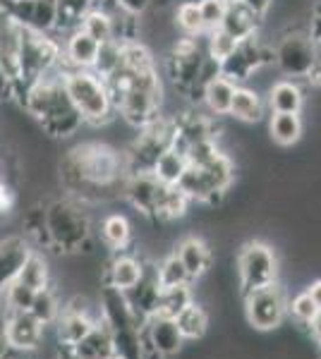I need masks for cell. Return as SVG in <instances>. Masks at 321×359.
Here are the masks:
<instances>
[{
  "mask_svg": "<svg viewBox=\"0 0 321 359\" xmlns=\"http://www.w3.org/2000/svg\"><path fill=\"white\" fill-rule=\"evenodd\" d=\"M125 177V154L101 142L77 144L60 161L63 187L81 204H96L118 194L122 196Z\"/></svg>",
  "mask_w": 321,
  "mask_h": 359,
  "instance_id": "1",
  "label": "cell"
},
{
  "mask_svg": "<svg viewBox=\"0 0 321 359\" xmlns=\"http://www.w3.org/2000/svg\"><path fill=\"white\" fill-rule=\"evenodd\" d=\"M17 96H20L25 113L37 120L39 127L44 130V135L65 139L77 135L81 127H84V120H81L72 98L65 91L60 67L55 72L46 74L39 82L25 86Z\"/></svg>",
  "mask_w": 321,
  "mask_h": 359,
  "instance_id": "2",
  "label": "cell"
},
{
  "mask_svg": "<svg viewBox=\"0 0 321 359\" xmlns=\"http://www.w3.org/2000/svg\"><path fill=\"white\" fill-rule=\"evenodd\" d=\"M106 84L115 103V115H120L127 125L139 130L161 115L163 86L156 67L130 69L122 65L113 77L106 79Z\"/></svg>",
  "mask_w": 321,
  "mask_h": 359,
  "instance_id": "3",
  "label": "cell"
},
{
  "mask_svg": "<svg viewBox=\"0 0 321 359\" xmlns=\"http://www.w3.org/2000/svg\"><path fill=\"white\" fill-rule=\"evenodd\" d=\"M46 237L48 247L60 254L89 252L91 245V221L84 211V204L72 196L53 199L44 206Z\"/></svg>",
  "mask_w": 321,
  "mask_h": 359,
  "instance_id": "4",
  "label": "cell"
},
{
  "mask_svg": "<svg viewBox=\"0 0 321 359\" xmlns=\"http://www.w3.org/2000/svg\"><path fill=\"white\" fill-rule=\"evenodd\" d=\"M60 74L84 125L103 127L115 118V103L106 79L98 77L94 69H60Z\"/></svg>",
  "mask_w": 321,
  "mask_h": 359,
  "instance_id": "5",
  "label": "cell"
},
{
  "mask_svg": "<svg viewBox=\"0 0 321 359\" xmlns=\"http://www.w3.org/2000/svg\"><path fill=\"white\" fill-rule=\"evenodd\" d=\"M101 321L108 326L113 335L115 357L118 359H147L142 343V326L137 316L132 314L125 294L113 287H101Z\"/></svg>",
  "mask_w": 321,
  "mask_h": 359,
  "instance_id": "6",
  "label": "cell"
},
{
  "mask_svg": "<svg viewBox=\"0 0 321 359\" xmlns=\"http://www.w3.org/2000/svg\"><path fill=\"white\" fill-rule=\"evenodd\" d=\"M232 180H235V165H232L230 156L221 151L207 165H188L178 187L188 194L190 201H202V204L214 206L225 196Z\"/></svg>",
  "mask_w": 321,
  "mask_h": 359,
  "instance_id": "7",
  "label": "cell"
},
{
  "mask_svg": "<svg viewBox=\"0 0 321 359\" xmlns=\"http://www.w3.org/2000/svg\"><path fill=\"white\" fill-rule=\"evenodd\" d=\"M60 62V43L53 34H37L22 29V46H20V69H17V86L15 96L25 86L39 82L46 74L55 72Z\"/></svg>",
  "mask_w": 321,
  "mask_h": 359,
  "instance_id": "8",
  "label": "cell"
},
{
  "mask_svg": "<svg viewBox=\"0 0 321 359\" xmlns=\"http://www.w3.org/2000/svg\"><path fill=\"white\" fill-rule=\"evenodd\" d=\"M319 55V43L314 41L307 29H290L271 48V62L278 72L285 74V79H297V82L307 79L309 69L314 67Z\"/></svg>",
  "mask_w": 321,
  "mask_h": 359,
  "instance_id": "9",
  "label": "cell"
},
{
  "mask_svg": "<svg viewBox=\"0 0 321 359\" xmlns=\"http://www.w3.org/2000/svg\"><path fill=\"white\" fill-rule=\"evenodd\" d=\"M247 323L259 333L276 331L288 316V292L278 280L242 294Z\"/></svg>",
  "mask_w": 321,
  "mask_h": 359,
  "instance_id": "10",
  "label": "cell"
},
{
  "mask_svg": "<svg viewBox=\"0 0 321 359\" xmlns=\"http://www.w3.org/2000/svg\"><path fill=\"white\" fill-rule=\"evenodd\" d=\"M235 269H237V280H240L242 294L278 280L276 252H273V247H268L266 242H259V240L247 242V245L237 252Z\"/></svg>",
  "mask_w": 321,
  "mask_h": 359,
  "instance_id": "11",
  "label": "cell"
},
{
  "mask_svg": "<svg viewBox=\"0 0 321 359\" xmlns=\"http://www.w3.org/2000/svg\"><path fill=\"white\" fill-rule=\"evenodd\" d=\"M207 48H202L197 39H178L173 43L171 60H168V69H171L175 86L190 91V94H195V91L199 94V79L202 69L207 65Z\"/></svg>",
  "mask_w": 321,
  "mask_h": 359,
  "instance_id": "12",
  "label": "cell"
},
{
  "mask_svg": "<svg viewBox=\"0 0 321 359\" xmlns=\"http://www.w3.org/2000/svg\"><path fill=\"white\" fill-rule=\"evenodd\" d=\"M142 343H144V355L147 357H159V359H171L180 355L185 345V338L180 333L178 323L171 316L154 314L144 321L142 326Z\"/></svg>",
  "mask_w": 321,
  "mask_h": 359,
  "instance_id": "13",
  "label": "cell"
},
{
  "mask_svg": "<svg viewBox=\"0 0 321 359\" xmlns=\"http://www.w3.org/2000/svg\"><path fill=\"white\" fill-rule=\"evenodd\" d=\"M271 62V50L261 46L259 39H247V41H240L237 48L232 50L230 55L221 62V74L228 77L235 84H244L259 72L261 67Z\"/></svg>",
  "mask_w": 321,
  "mask_h": 359,
  "instance_id": "14",
  "label": "cell"
},
{
  "mask_svg": "<svg viewBox=\"0 0 321 359\" xmlns=\"http://www.w3.org/2000/svg\"><path fill=\"white\" fill-rule=\"evenodd\" d=\"M0 8L22 29L37 34H55V0H0Z\"/></svg>",
  "mask_w": 321,
  "mask_h": 359,
  "instance_id": "15",
  "label": "cell"
},
{
  "mask_svg": "<svg viewBox=\"0 0 321 359\" xmlns=\"http://www.w3.org/2000/svg\"><path fill=\"white\" fill-rule=\"evenodd\" d=\"M101 318V314H91V306L86 299L74 297L67 306H63L60 314L55 318V335H58V345L60 347H74L84 338L91 328L96 326V321Z\"/></svg>",
  "mask_w": 321,
  "mask_h": 359,
  "instance_id": "16",
  "label": "cell"
},
{
  "mask_svg": "<svg viewBox=\"0 0 321 359\" xmlns=\"http://www.w3.org/2000/svg\"><path fill=\"white\" fill-rule=\"evenodd\" d=\"M163 189H166V184L159 182L154 172H130V175L125 177V184H122V196H125L142 216L156 218Z\"/></svg>",
  "mask_w": 321,
  "mask_h": 359,
  "instance_id": "17",
  "label": "cell"
},
{
  "mask_svg": "<svg viewBox=\"0 0 321 359\" xmlns=\"http://www.w3.org/2000/svg\"><path fill=\"white\" fill-rule=\"evenodd\" d=\"M5 338H8L10 352H34L44 340L46 326L34 318L29 311H10L3 316Z\"/></svg>",
  "mask_w": 321,
  "mask_h": 359,
  "instance_id": "18",
  "label": "cell"
},
{
  "mask_svg": "<svg viewBox=\"0 0 321 359\" xmlns=\"http://www.w3.org/2000/svg\"><path fill=\"white\" fill-rule=\"evenodd\" d=\"M122 294H125L132 314L142 323L147 321L149 316H154L156 309H159V297H161V283H159V276H156V264L144 262L142 278Z\"/></svg>",
  "mask_w": 321,
  "mask_h": 359,
  "instance_id": "19",
  "label": "cell"
},
{
  "mask_svg": "<svg viewBox=\"0 0 321 359\" xmlns=\"http://www.w3.org/2000/svg\"><path fill=\"white\" fill-rule=\"evenodd\" d=\"M98 53V43L91 36H86L81 29L67 34L65 43L60 46V69H91Z\"/></svg>",
  "mask_w": 321,
  "mask_h": 359,
  "instance_id": "20",
  "label": "cell"
},
{
  "mask_svg": "<svg viewBox=\"0 0 321 359\" xmlns=\"http://www.w3.org/2000/svg\"><path fill=\"white\" fill-rule=\"evenodd\" d=\"M144 271V262L137 259L134 254H125V252H115V257L110 259L103 269V287H113V290H130L134 283L142 278Z\"/></svg>",
  "mask_w": 321,
  "mask_h": 359,
  "instance_id": "21",
  "label": "cell"
},
{
  "mask_svg": "<svg viewBox=\"0 0 321 359\" xmlns=\"http://www.w3.org/2000/svg\"><path fill=\"white\" fill-rule=\"evenodd\" d=\"M29 254H32V247L25 237L13 235L0 240V299H3L5 287L15 280L20 269L25 266Z\"/></svg>",
  "mask_w": 321,
  "mask_h": 359,
  "instance_id": "22",
  "label": "cell"
},
{
  "mask_svg": "<svg viewBox=\"0 0 321 359\" xmlns=\"http://www.w3.org/2000/svg\"><path fill=\"white\" fill-rule=\"evenodd\" d=\"M173 254L183 262L192 283L207 276L209 269H211V262H214L211 249H209L207 242L199 240V237H185V240L175 247Z\"/></svg>",
  "mask_w": 321,
  "mask_h": 359,
  "instance_id": "23",
  "label": "cell"
},
{
  "mask_svg": "<svg viewBox=\"0 0 321 359\" xmlns=\"http://www.w3.org/2000/svg\"><path fill=\"white\" fill-rule=\"evenodd\" d=\"M20 46H22V27L0 8V62L8 69L17 86V69H20Z\"/></svg>",
  "mask_w": 321,
  "mask_h": 359,
  "instance_id": "24",
  "label": "cell"
},
{
  "mask_svg": "<svg viewBox=\"0 0 321 359\" xmlns=\"http://www.w3.org/2000/svg\"><path fill=\"white\" fill-rule=\"evenodd\" d=\"M264 101L271 113H300L305 106V91L297 79H278L268 86Z\"/></svg>",
  "mask_w": 321,
  "mask_h": 359,
  "instance_id": "25",
  "label": "cell"
},
{
  "mask_svg": "<svg viewBox=\"0 0 321 359\" xmlns=\"http://www.w3.org/2000/svg\"><path fill=\"white\" fill-rule=\"evenodd\" d=\"M79 359H115V345L108 326L98 318L96 326L91 328L74 347H70Z\"/></svg>",
  "mask_w": 321,
  "mask_h": 359,
  "instance_id": "26",
  "label": "cell"
},
{
  "mask_svg": "<svg viewBox=\"0 0 321 359\" xmlns=\"http://www.w3.org/2000/svg\"><path fill=\"white\" fill-rule=\"evenodd\" d=\"M235 120L240 123H259L266 115V101L264 96L259 94L252 86L237 84L235 94H232V103H230V113Z\"/></svg>",
  "mask_w": 321,
  "mask_h": 359,
  "instance_id": "27",
  "label": "cell"
},
{
  "mask_svg": "<svg viewBox=\"0 0 321 359\" xmlns=\"http://www.w3.org/2000/svg\"><path fill=\"white\" fill-rule=\"evenodd\" d=\"M225 34H230L237 43L240 41H247V39H254L256 36V29H259V17L254 13H249L242 3H232L225 8V15H223V22L221 27Z\"/></svg>",
  "mask_w": 321,
  "mask_h": 359,
  "instance_id": "28",
  "label": "cell"
},
{
  "mask_svg": "<svg viewBox=\"0 0 321 359\" xmlns=\"http://www.w3.org/2000/svg\"><path fill=\"white\" fill-rule=\"evenodd\" d=\"M235 82H230L223 74H216V77L209 79L207 84L202 86L199 98L207 106V111L211 115H228L230 113V103H232V94H235Z\"/></svg>",
  "mask_w": 321,
  "mask_h": 359,
  "instance_id": "29",
  "label": "cell"
},
{
  "mask_svg": "<svg viewBox=\"0 0 321 359\" xmlns=\"http://www.w3.org/2000/svg\"><path fill=\"white\" fill-rule=\"evenodd\" d=\"M98 5H101V0H55V8H58L55 34H70L74 29H79L81 20L94 8H98Z\"/></svg>",
  "mask_w": 321,
  "mask_h": 359,
  "instance_id": "30",
  "label": "cell"
},
{
  "mask_svg": "<svg viewBox=\"0 0 321 359\" xmlns=\"http://www.w3.org/2000/svg\"><path fill=\"white\" fill-rule=\"evenodd\" d=\"M268 135L278 147H293L302 137L300 113H271L268 118Z\"/></svg>",
  "mask_w": 321,
  "mask_h": 359,
  "instance_id": "31",
  "label": "cell"
},
{
  "mask_svg": "<svg viewBox=\"0 0 321 359\" xmlns=\"http://www.w3.org/2000/svg\"><path fill=\"white\" fill-rule=\"evenodd\" d=\"M175 323H178L185 343H188V340H202L204 335L209 333V311L195 299V302L188 304L175 316Z\"/></svg>",
  "mask_w": 321,
  "mask_h": 359,
  "instance_id": "32",
  "label": "cell"
},
{
  "mask_svg": "<svg viewBox=\"0 0 321 359\" xmlns=\"http://www.w3.org/2000/svg\"><path fill=\"white\" fill-rule=\"evenodd\" d=\"M101 237L103 245L110 247L113 252H122L132 240V223L127 216L122 213H110V216L103 218L101 223Z\"/></svg>",
  "mask_w": 321,
  "mask_h": 359,
  "instance_id": "33",
  "label": "cell"
},
{
  "mask_svg": "<svg viewBox=\"0 0 321 359\" xmlns=\"http://www.w3.org/2000/svg\"><path fill=\"white\" fill-rule=\"evenodd\" d=\"M188 158H185V154L180 151L178 147H171L168 151H163L159 156V161H156L154 165V175L159 182L163 184H178L180 177H183V172L188 170Z\"/></svg>",
  "mask_w": 321,
  "mask_h": 359,
  "instance_id": "34",
  "label": "cell"
},
{
  "mask_svg": "<svg viewBox=\"0 0 321 359\" xmlns=\"http://www.w3.org/2000/svg\"><path fill=\"white\" fill-rule=\"evenodd\" d=\"M81 32L86 34V36H91L96 43H103V41H110V39H115V29H113V17H110V10L106 5H98V8L91 10L89 15L81 20L79 25Z\"/></svg>",
  "mask_w": 321,
  "mask_h": 359,
  "instance_id": "35",
  "label": "cell"
},
{
  "mask_svg": "<svg viewBox=\"0 0 321 359\" xmlns=\"http://www.w3.org/2000/svg\"><path fill=\"white\" fill-rule=\"evenodd\" d=\"M173 20H175V27L183 32V36L199 39L207 34V27H204L199 3H197V0H183V3L175 8Z\"/></svg>",
  "mask_w": 321,
  "mask_h": 359,
  "instance_id": "36",
  "label": "cell"
},
{
  "mask_svg": "<svg viewBox=\"0 0 321 359\" xmlns=\"http://www.w3.org/2000/svg\"><path fill=\"white\" fill-rule=\"evenodd\" d=\"M17 280L25 283L27 287H32V290H44V287L51 285V269H48V262H46L41 254L32 252L27 257L25 266L20 269V273H17Z\"/></svg>",
  "mask_w": 321,
  "mask_h": 359,
  "instance_id": "37",
  "label": "cell"
},
{
  "mask_svg": "<svg viewBox=\"0 0 321 359\" xmlns=\"http://www.w3.org/2000/svg\"><path fill=\"white\" fill-rule=\"evenodd\" d=\"M120 67H122V41L110 39V41L98 43L96 60H94V65H91V69H94L98 77L101 79L113 77Z\"/></svg>",
  "mask_w": 321,
  "mask_h": 359,
  "instance_id": "38",
  "label": "cell"
},
{
  "mask_svg": "<svg viewBox=\"0 0 321 359\" xmlns=\"http://www.w3.org/2000/svg\"><path fill=\"white\" fill-rule=\"evenodd\" d=\"M195 302V292L192 285H175V287H161V297H159V309L156 314L171 316L175 318L188 304Z\"/></svg>",
  "mask_w": 321,
  "mask_h": 359,
  "instance_id": "39",
  "label": "cell"
},
{
  "mask_svg": "<svg viewBox=\"0 0 321 359\" xmlns=\"http://www.w3.org/2000/svg\"><path fill=\"white\" fill-rule=\"evenodd\" d=\"M60 302H58V294L53 287H44V290H39L34 294V302L29 306V314L34 318H39L44 326H53L58 314H60Z\"/></svg>",
  "mask_w": 321,
  "mask_h": 359,
  "instance_id": "40",
  "label": "cell"
},
{
  "mask_svg": "<svg viewBox=\"0 0 321 359\" xmlns=\"http://www.w3.org/2000/svg\"><path fill=\"white\" fill-rule=\"evenodd\" d=\"M156 276H159L161 287H175V285H192L188 271H185L183 262L175 254L166 257L161 264H156Z\"/></svg>",
  "mask_w": 321,
  "mask_h": 359,
  "instance_id": "41",
  "label": "cell"
},
{
  "mask_svg": "<svg viewBox=\"0 0 321 359\" xmlns=\"http://www.w3.org/2000/svg\"><path fill=\"white\" fill-rule=\"evenodd\" d=\"M204 36H207V46H204L207 55L211 57L214 62H218V65L237 48V41L230 34H225L223 29H211V32H207Z\"/></svg>",
  "mask_w": 321,
  "mask_h": 359,
  "instance_id": "42",
  "label": "cell"
},
{
  "mask_svg": "<svg viewBox=\"0 0 321 359\" xmlns=\"http://www.w3.org/2000/svg\"><path fill=\"white\" fill-rule=\"evenodd\" d=\"M180 151L185 154L190 165H207L221 154V147H218V142H216V137H209V139H199V142L188 144V147H183Z\"/></svg>",
  "mask_w": 321,
  "mask_h": 359,
  "instance_id": "43",
  "label": "cell"
},
{
  "mask_svg": "<svg viewBox=\"0 0 321 359\" xmlns=\"http://www.w3.org/2000/svg\"><path fill=\"white\" fill-rule=\"evenodd\" d=\"M288 314L293 316L300 326H309L312 318L319 314V309H317V304L312 302V297L302 290L295 299H288Z\"/></svg>",
  "mask_w": 321,
  "mask_h": 359,
  "instance_id": "44",
  "label": "cell"
},
{
  "mask_svg": "<svg viewBox=\"0 0 321 359\" xmlns=\"http://www.w3.org/2000/svg\"><path fill=\"white\" fill-rule=\"evenodd\" d=\"M199 3V13H202V20H204V27H207V32H211V29H218L221 22H223V15H225V3H221V0H197Z\"/></svg>",
  "mask_w": 321,
  "mask_h": 359,
  "instance_id": "45",
  "label": "cell"
},
{
  "mask_svg": "<svg viewBox=\"0 0 321 359\" xmlns=\"http://www.w3.org/2000/svg\"><path fill=\"white\" fill-rule=\"evenodd\" d=\"M15 206H17L15 189L8 184V180H3V182H0V221H5V218L15 211Z\"/></svg>",
  "mask_w": 321,
  "mask_h": 359,
  "instance_id": "46",
  "label": "cell"
},
{
  "mask_svg": "<svg viewBox=\"0 0 321 359\" xmlns=\"http://www.w3.org/2000/svg\"><path fill=\"white\" fill-rule=\"evenodd\" d=\"M113 5L132 17H142L154 8V0H113Z\"/></svg>",
  "mask_w": 321,
  "mask_h": 359,
  "instance_id": "47",
  "label": "cell"
},
{
  "mask_svg": "<svg viewBox=\"0 0 321 359\" xmlns=\"http://www.w3.org/2000/svg\"><path fill=\"white\" fill-rule=\"evenodd\" d=\"M15 96V82L8 74V69L0 62V101H8V98Z\"/></svg>",
  "mask_w": 321,
  "mask_h": 359,
  "instance_id": "48",
  "label": "cell"
},
{
  "mask_svg": "<svg viewBox=\"0 0 321 359\" xmlns=\"http://www.w3.org/2000/svg\"><path fill=\"white\" fill-rule=\"evenodd\" d=\"M240 3L249 10V13H254L261 20V17H264L268 10H271L273 0H240Z\"/></svg>",
  "mask_w": 321,
  "mask_h": 359,
  "instance_id": "49",
  "label": "cell"
},
{
  "mask_svg": "<svg viewBox=\"0 0 321 359\" xmlns=\"http://www.w3.org/2000/svg\"><path fill=\"white\" fill-rule=\"evenodd\" d=\"M305 292L312 297V302L317 304V309L321 311V278H317V280H312L309 285L305 287Z\"/></svg>",
  "mask_w": 321,
  "mask_h": 359,
  "instance_id": "50",
  "label": "cell"
},
{
  "mask_svg": "<svg viewBox=\"0 0 321 359\" xmlns=\"http://www.w3.org/2000/svg\"><path fill=\"white\" fill-rule=\"evenodd\" d=\"M307 328H309V335H312V340H314V343L321 345V311H319L317 316L312 318V323H309Z\"/></svg>",
  "mask_w": 321,
  "mask_h": 359,
  "instance_id": "51",
  "label": "cell"
},
{
  "mask_svg": "<svg viewBox=\"0 0 321 359\" xmlns=\"http://www.w3.org/2000/svg\"><path fill=\"white\" fill-rule=\"evenodd\" d=\"M309 34H312V39L319 43V48H321V5L317 8V15H314V25L312 29H307Z\"/></svg>",
  "mask_w": 321,
  "mask_h": 359,
  "instance_id": "52",
  "label": "cell"
},
{
  "mask_svg": "<svg viewBox=\"0 0 321 359\" xmlns=\"http://www.w3.org/2000/svg\"><path fill=\"white\" fill-rule=\"evenodd\" d=\"M307 82H309V84H314V86H321V55L317 57V62H314V67L309 69Z\"/></svg>",
  "mask_w": 321,
  "mask_h": 359,
  "instance_id": "53",
  "label": "cell"
},
{
  "mask_svg": "<svg viewBox=\"0 0 321 359\" xmlns=\"http://www.w3.org/2000/svg\"><path fill=\"white\" fill-rule=\"evenodd\" d=\"M10 352V345H8V338H5V328H3V318H0V357L8 355Z\"/></svg>",
  "mask_w": 321,
  "mask_h": 359,
  "instance_id": "54",
  "label": "cell"
},
{
  "mask_svg": "<svg viewBox=\"0 0 321 359\" xmlns=\"http://www.w3.org/2000/svg\"><path fill=\"white\" fill-rule=\"evenodd\" d=\"M58 359H79V357L74 355L70 347H60V355H58ZM115 359H118V357H115Z\"/></svg>",
  "mask_w": 321,
  "mask_h": 359,
  "instance_id": "55",
  "label": "cell"
},
{
  "mask_svg": "<svg viewBox=\"0 0 321 359\" xmlns=\"http://www.w3.org/2000/svg\"><path fill=\"white\" fill-rule=\"evenodd\" d=\"M5 170H8V168H5V158L0 156V182L5 180Z\"/></svg>",
  "mask_w": 321,
  "mask_h": 359,
  "instance_id": "56",
  "label": "cell"
},
{
  "mask_svg": "<svg viewBox=\"0 0 321 359\" xmlns=\"http://www.w3.org/2000/svg\"><path fill=\"white\" fill-rule=\"evenodd\" d=\"M221 3H225V5H232V3H240V0H221Z\"/></svg>",
  "mask_w": 321,
  "mask_h": 359,
  "instance_id": "57",
  "label": "cell"
},
{
  "mask_svg": "<svg viewBox=\"0 0 321 359\" xmlns=\"http://www.w3.org/2000/svg\"><path fill=\"white\" fill-rule=\"evenodd\" d=\"M0 359H15V357H13V352H8V355H3Z\"/></svg>",
  "mask_w": 321,
  "mask_h": 359,
  "instance_id": "58",
  "label": "cell"
},
{
  "mask_svg": "<svg viewBox=\"0 0 321 359\" xmlns=\"http://www.w3.org/2000/svg\"><path fill=\"white\" fill-rule=\"evenodd\" d=\"M319 357H321V345H319Z\"/></svg>",
  "mask_w": 321,
  "mask_h": 359,
  "instance_id": "59",
  "label": "cell"
}]
</instances>
